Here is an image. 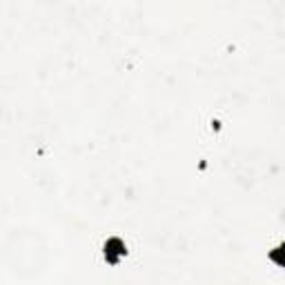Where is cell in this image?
Listing matches in <instances>:
<instances>
[{"label": "cell", "instance_id": "obj_1", "mask_svg": "<svg viewBox=\"0 0 285 285\" xmlns=\"http://www.w3.org/2000/svg\"><path fill=\"white\" fill-rule=\"evenodd\" d=\"M103 256H105V261L110 263V265H118V263L123 261V258L127 256V245L123 238L118 236H112L105 241V245H103Z\"/></svg>", "mask_w": 285, "mask_h": 285}, {"label": "cell", "instance_id": "obj_2", "mask_svg": "<svg viewBox=\"0 0 285 285\" xmlns=\"http://www.w3.org/2000/svg\"><path fill=\"white\" fill-rule=\"evenodd\" d=\"M269 261H272L274 265H278V267L285 269V243H278L276 247L269 250Z\"/></svg>", "mask_w": 285, "mask_h": 285}, {"label": "cell", "instance_id": "obj_3", "mask_svg": "<svg viewBox=\"0 0 285 285\" xmlns=\"http://www.w3.org/2000/svg\"><path fill=\"white\" fill-rule=\"evenodd\" d=\"M212 129H214V132H219V129H221V121H212Z\"/></svg>", "mask_w": 285, "mask_h": 285}]
</instances>
